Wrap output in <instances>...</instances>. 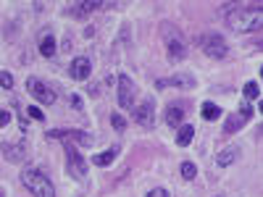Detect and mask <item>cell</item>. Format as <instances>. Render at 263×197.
<instances>
[{
    "mask_svg": "<svg viewBox=\"0 0 263 197\" xmlns=\"http://www.w3.org/2000/svg\"><path fill=\"white\" fill-rule=\"evenodd\" d=\"M179 173H182V179H184V182H192V179L197 176V166H195L192 161H184V163L179 166Z\"/></svg>",
    "mask_w": 263,
    "mask_h": 197,
    "instance_id": "44dd1931",
    "label": "cell"
},
{
    "mask_svg": "<svg viewBox=\"0 0 263 197\" xmlns=\"http://www.w3.org/2000/svg\"><path fill=\"white\" fill-rule=\"evenodd\" d=\"M161 34H163V45H166V53H168V61L171 63H179L184 61L187 55V42H184V34L174 27V24H166L161 27Z\"/></svg>",
    "mask_w": 263,
    "mask_h": 197,
    "instance_id": "7a4b0ae2",
    "label": "cell"
},
{
    "mask_svg": "<svg viewBox=\"0 0 263 197\" xmlns=\"http://www.w3.org/2000/svg\"><path fill=\"white\" fill-rule=\"evenodd\" d=\"M135 121L142 126V129H153V124H156V103H153V97H142V103L135 108Z\"/></svg>",
    "mask_w": 263,
    "mask_h": 197,
    "instance_id": "ba28073f",
    "label": "cell"
},
{
    "mask_svg": "<svg viewBox=\"0 0 263 197\" xmlns=\"http://www.w3.org/2000/svg\"><path fill=\"white\" fill-rule=\"evenodd\" d=\"M168 84L182 87V90H184V87H187V90H192V87H195V79H192L190 74H177V76H171V79H168Z\"/></svg>",
    "mask_w": 263,
    "mask_h": 197,
    "instance_id": "ffe728a7",
    "label": "cell"
},
{
    "mask_svg": "<svg viewBox=\"0 0 263 197\" xmlns=\"http://www.w3.org/2000/svg\"><path fill=\"white\" fill-rule=\"evenodd\" d=\"M192 137H195V126H192V124H184L182 129H177V137H174V142H177L179 147H187V145L192 142Z\"/></svg>",
    "mask_w": 263,
    "mask_h": 197,
    "instance_id": "2e32d148",
    "label": "cell"
},
{
    "mask_svg": "<svg viewBox=\"0 0 263 197\" xmlns=\"http://www.w3.org/2000/svg\"><path fill=\"white\" fill-rule=\"evenodd\" d=\"M90 74H92V61L87 58V55H79V58L71 61V66H69V76H71L74 82L90 79Z\"/></svg>",
    "mask_w": 263,
    "mask_h": 197,
    "instance_id": "8fae6325",
    "label": "cell"
},
{
    "mask_svg": "<svg viewBox=\"0 0 263 197\" xmlns=\"http://www.w3.org/2000/svg\"><path fill=\"white\" fill-rule=\"evenodd\" d=\"M66 168H69V176L74 179L87 176V161L82 158V152L77 147H66Z\"/></svg>",
    "mask_w": 263,
    "mask_h": 197,
    "instance_id": "9c48e42d",
    "label": "cell"
},
{
    "mask_svg": "<svg viewBox=\"0 0 263 197\" xmlns=\"http://www.w3.org/2000/svg\"><path fill=\"white\" fill-rule=\"evenodd\" d=\"M27 113H29V119H34V121H45V113H42L37 105H29V108H27Z\"/></svg>",
    "mask_w": 263,
    "mask_h": 197,
    "instance_id": "d4e9b609",
    "label": "cell"
},
{
    "mask_svg": "<svg viewBox=\"0 0 263 197\" xmlns=\"http://www.w3.org/2000/svg\"><path fill=\"white\" fill-rule=\"evenodd\" d=\"M100 8H103L100 0H92V3H79V6L69 8V13L77 16V18H84V16H90V13H95V11H100Z\"/></svg>",
    "mask_w": 263,
    "mask_h": 197,
    "instance_id": "9a60e30c",
    "label": "cell"
},
{
    "mask_svg": "<svg viewBox=\"0 0 263 197\" xmlns=\"http://www.w3.org/2000/svg\"><path fill=\"white\" fill-rule=\"evenodd\" d=\"M200 50L213 58V61H224L229 55V45H227V40L221 34H216V32H205L200 37Z\"/></svg>",
    "mask_w": 263,
    "mask_h": 197,
    "instance_id": "5b68a950",
    "label": "cell"
},
{
    "mask_svg": "<svg viewBox=\"0 0 263 197\" xmlns=\"http://www.w3.org/2000/svg\"><path fill=\"white\" fill-rule=\"evenodd\" d=\"M258 111H260V113H263V100H260V105H258Z\"/></svg>",
    "mask_w": 263,
    "mask_h": 197,
    "instance_id": "f546056e",
    "label": "cell"
},
{
    "mask_svg": "<svg viewBox=\"0 0 263 197\" xmlns=\"http://www.w3.org/2000/svg\"><path fill=\"white\" fill-rule=\"evenodd\" d=\"M227 24L237 34H253L263 29V6H229L224 8Z\"/></svg>",
    "mask_w": 263,
    "mask_h": 197,
    "instance_id": "6da1fadb",
    "label": "cell"
},
{
    "mask_svg": "<svg viewBox=\"0 0 263 197\" xmlns=\"http://www.w3.org/2000/svg\"><path fill=\"white\" fill-rule=\"evenodd\" d=\"M242 95H245V100H248V103H250V100H255V97L260 95L258 84H255V82H248V84L242 87Z\"/></svg>",
    "mask_w": 263,
    "mask_h": 197,
    "instance_id": "7402d4cb",
    "label": "cell"
},
{
    "mask_svg": "<svg viewBox=\"0 0 263 197\" xmlns=\"http://www.w3.org/2000/svg\"><path fill=\"white\" fill-rule=\"evenodd\" d=\"M55 50H58V42H55V37H50V34H48L45 40L40 42V53L45 55V58H53V55H55Z\"/></svg>",
    "mask_w": 263,
    "mask_h": 197,
    "instance_id": "d6986e66",
    "label": "cell"
},
{
    "mask_svg": "<svg viewBox=\"0 0 263 197\" xmlns=\"http://www.w3.org/2000/svg\"><path fill=\"white\" fill-rule=\"evenodd\" d=\"M11 124V113L8 111H0V126H8Z\"/></svg>",
    "mask_w": 263,
    "mask_h": 197,
    "instance_id": "83f0119b",
    "label": "cell"
},
{
    "mask_svg": "<svg viewBox=\"0 0 263 197\" xmlns=\"http://www.w3.org/2000/svg\"><path fill=\"white\" fill-rule=\"evenodd\" d=\"M237 158H239V150H237L234 145H229V147H224V150L216 152V166H218V168H229L232 163H237Z\"/></svg>",
    "mask_w": 263,
    "mask_h": 197,
    "instance_id": "7c38bea8",
    "label": "cell"
},
{
    "mask_svg": "<svg viewBox=\"0 0 263 197\" xmlns=\"http://www.w3.org/2000/svg\"><path fill=\"white\" fill-rule=\"evenodd\" d=\"M258 50H263V40H260V42H258Z\"/></svg>",
    "mask_w": 263,
    "mask_h": 197,
    "instance_id": "4dcf8cb0",
    "label": "cell"
},
{
    "mask_svg": "<svg viewBox=\"0 0 263 197\" xmlns=\"http://www.w3.org/2000/svg\"><path fill=\"white\" fill-rule=\"evenodd\" d=\"M184 113H187V105H184V103H168L166 111H163V121H166L171 129H182Z\"/></svg>",
    "mask_w": 263,
    "mask_h": 197,
    "instance_id": "30bf717a",
    "label": "cell"
},
{
    "mask_svg": "<svg viewBox=\"0 0 263 197\" xmlns=\"http://www.w3.org/2000/svg\"><path fill=\"white\" fill-rule=\"evenodd\" d=\"M145 197H171V194H168V189H163V187H156V189H150Z\"/></svg>",
    "mask_w": 263,
    "mask_h": 197,
    "instance_id": "4316f807",
    "label": "cell"
},
{
    "mask_svg": "<svg viewBox=\"0 0 263 197\" xmlns=\"http://www.w3.org/2000/svg\"><path fill=\"white\" fill-rule=\"evenodd\" d=\"M71 105L79 111V108H82V97H79V95H71Z\"/></svg>",
    "mask_w": 263,
    "mask_h": 197,
    "instance_id": "f1b7e54d",
    "label": "cell"
},
{
    "mask_svg": "<svg viewBox=\"0 0 263 197\" xmlns=\"http://www.w3.org/2000/svg\"><path fill=\"white\" fill-rule=\"evenodd\" d=\"M24 145H13V142H3V158L11 163H21L24 161Z\"/></svg>",
    "mask_w": 263,
    "mask_h": 197,
    "instance_id": "4fadbf2b",
    "label": "cell"
},
{
    "mask_svg": "<svg viewBox=\"0 0 263 197\" xmlns=\"http://www.w3.org/2000/svg\"><path fill=\"white\" fill-rule=\"evenodd\" d=\"M221 108H218L216 103H203V108H200V116L205 119V121H216V119H221Z\"/></svg>",
    "mask_w": 263,
    "mask_h": 197,
    "instance_id": "ac0fdd59",
    "label": "cell"
},
{
    "mask_svg": "<svg viewBox=\"0 0 263 197\" xmlns=\"http://www.w3.org/2000/svg\"><path fill=\"white\" fill-rule=\"evenodd\" d=\"M253 113H255V108H253L248 100H245L242 105H239V116H242V119H248V121H250V119H253Z\"/></svg>",
    "mask_w": 263,
    "mask_h": 197,
    "instance_id": "cb8c5ba5",
    "label": "cell"
},
{
    "mask_svg": "<svg viewBox=\"0 0 263 197\" xmlns=\"http://www.w3.org/2000/svg\"><path fill=\"white\" fill-rule=\"evenodd\" d=\"M135 100H137V87L135 82H132L126 74L119 76V105L124 108V111H135Z\"/></svg>",
    "mask_w": 263,
    "mask_h": 197,
    "instance_id": "52a82bcc",
    "label": "cell"
},
{
    "mask_svg": "<svg viewBox=\"0 0 263 197\" xmlns=\"http://www.w3.org/2000/svg\"><path fill=\"white\" fill-rule=\"evenodd\" d=\"M111 126H114L116 131H124V129H126V119L116 111V113H111Z\"/></svg>",
    "mask_w": 263,
    "mask_h": 197,
    "instance_id": "603a6c76",
    "label": "cell"
},
{
    "mask_svg": "<svg viewBox=\"0 0 263 197\" xmlns=\"http://www.w3.org/2000/svg\"><path fill=\"white\" fill-rule=\"evenodd\" d=\"M119 152H121V147H108V150L98 152V155H92V163H95V166H100V168H105V166H111V163L116 161Z\"/></svg>",
    "mask_w": 263,
    "mask_h": 197,
    "instance_id": "5bb4252c",
    "label": "cell"
},
{
    "mask_svg": "<svg viewBox=\"0 0 263 197\" xmlns=\"http://www.w3.org/2000/svg\"><path fill=\"white\" fill-rule=\"evenodd\" d=\"M260 79H263V69H260Z\"/></svg>",
    "mask_w": 263,
    "mask_h": 197,
    "instance_id": "1f68e13d",
    "label": "cell"
},
{
    "mask_svg": "<svg viewBox=\"0 0 263 197\" xmlns=\"http://www.w3.org/2000/svg\"><path fill=\"white\" fill-rule=\"evenodd\" d=\"M45 137L58 140L66 147H90L92 145V134H87V131H82V129H50Z\"/></svg>",
    "mask_w": 263,
    "mask_h": 197,
    "instance_id": "277c9868",
    "label": "cell"
},
{
    "mask_svg": "<svg viewBox=\"0 0 263 197\" xmlns=\"http://www.w3.org/2000/svg\"><path fill=\"white\" fill-rule=\"evenodd\" d=\"M27 92H29L40 105H53L55 97H58V95L50 90V87H48L45 82H40L37 76H29V79H27Z\"/></svg>",
    "mask_w": 263,
    "mask_h": 197,
    "instance_id": "8992f818",
    "label": "cell"
},
{
    "mask_svg": "<svg viewBox=\"0 0 263 197\" xmlns=\"http://www.w3.org/2000/svg\"><path fill=\"white\" fill-rule=\"evenodd\" d=\"M245 124H248V119H242L239 113H229V116H227V126H224V131H227V134H234V131H239Z\"/></svg>",
    "mask_w": 263,
    "mask_h": 197,
    "instance_id": "e0dca14e",
    "label": "cell"
},
{
    "mask_svg": "<svg viewBox=\"0 0 263 197\" xmlns=\"http://www.w3.org/2000/svg\"><path fill=\"white\" fill-rule=\"evenodd\" d=\"M0 82H3V90H13V76H11V71L0 74Z\"/></svg>",
    "mask_w": 263,
    "mask_h": 197,
    "instance_id": "484cf974",
    "label": "cell"
},
{
    "mask_svg": "<svg viewBox=\"0 0 263 197\" xmlns=\"http://www.w3.org/2000/svg\"><path fill=\"white\" fill-rule=\"evenodd\" d=\"M21 184H24L34 197H55L53 182L40 168H24V171H21Z\"/></svg>",
    "mask_w": 263,
    "mask_h": 197,
    "instance_id": "3957f363",
    "label": "cell"
}]
</instances>
